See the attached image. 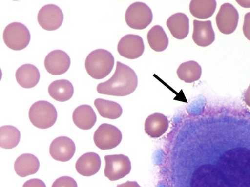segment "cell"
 Returning a JSON list of instances; mask_svg holds the SVG:
<instances>
[{
	"mask_svg": "<svg viewBox=\"0 0 250 187\" xmlns=\"http://www.w3.org/2000/svg\"><path fill=\"white\" fill-rule=\"evenodd\" d=\"M114 61V57L111 52L104 49H98L91 52L86 58L85 68L93 79L101 80L111 73Z\"/></svg>",
	"mask_w": 250,
	"mask_h": 187,
	"instance_id": "3",
	"label": "cell"
},
{
	"mask_svg": "<svg viewBox=\"0 0 250 187\" xmlns=\"http://www.w3.org/2000/svg\"><path fill=\"white\" fill-rule=\"evenodd\" d=\"M147 37L151 49L156 52L165 51L168 46V37L160 26L156 25L152 27L148 31Z\"/></svg>",
	"mask_w": 250,
	"mask_h": 187,
	"instance_id": "25",
	"label": "cell"
},
{
	"mask_svg": "<svg viewBox=\"0 0 250 187\" xmlns=\"http://www.w3.org/2000/svg\"><path fill=\"white\" fill-rule=\"evenodd\" d=\"M21 139L19 129L12 126L0 128V147L5 150L13 149L17 147Z\"/></svg>",
	"mask_w": 250,
	"mask_h": 187,
	"instance_id": "26",
	"label": "cell"
},
{
	"mask_svg": "<svg viewBox=\"0 0 250 187\" xmlns=\"http://www.w3.org/2000/svg\"><path fill=\"white\" fill-rule=\"evenodd\" d=\"M3 37L6 45L14 51L25 49L31 38L29 30L27 27L17 22L11 23L6 27Z\"/></svg>",
	"mask_w": 250,
	"mask_h": 187,
	"instance_id": "5",
	"label": "cell"
},
{
	"mask_svg": "<svg viewBox=\"0 0 250 187\" xmlns=\"http://www.w3.org/2000/svg\"><path fill=\"white\" fill-rule=\"evenodd\" d=\"M169 127V121L163 114L155 113L148 116L145 121L146 133L152 138H159L165 134Z\"/></svg>",
	"mask_w": 250,
	"mask_h": 187,
	"instance_id": "19",
	"label": "cell"
},
{
	"mask_svg": "<svg viewBox=\"0 0 250 187\" xmlns=\"http://www.w3.org/2000/svg\"><path fill=\"white\" fill-rule=\"evenodd\" d=\"M29 118L35 127L41 129L52 127L58 118L56 108L48 101H37L31 106L29 111Z\"/></svg>",
	"mask_w": 250,
	"mask_h": 187,
	"instance_id": "4",
	"label": "cell"
},
{
	"mask_svg": "<svg viewBox=\"0 0 250 187\" xmlns=\"http://www.w3.org/2000/svg\"><path fill=\"white\" fill-rule=\"evenodd\" d=\"M219 121L208 129L205 161L188 187H250V120Z\"/></svg>",
	"mask_w": 250,
	"mask_h": 187,
	"instance_id": "1",
	"label": "cell"
},
{
	"mask_svg": "<svg viewBox=\"0 0 250 187\" xmlns=\"http://www.w3.org/2000/svg\"><path fill=\"white\" fill-rule=\"evenodd\" d=\"M239 13L230 3L223 4L216 17L217 26L220 32L230 35L234 32L238 26Z\"/></svg>",
	"mask_w": 250,
	"mask_h": 187,
	"instance_id": "10",
	"label": "cell"
},
{
	"mask_svg": "<svg viewBox=\"0 0 250 187\" xmlns=\"http://www.w3.org/2000/svg\"><path fill=\"white\" fill-rule=\"evenodd\" d=\"M104 175L111 181L119 180L127 176L131 169V162L126 155L123 154L105 156Z\"/></svg>",
	"mask_w": 250,
	"mask_h": 187,
	"instance_id": "8",
	"label": "cell"
},
{
	"mask_svg": "<svg viewBox=\"0 0 250 187\" xmlns=\"http://www.w3.org/2000/svg\"><path fill=\"white\" fill-rule=\"evenodd\" d=\"M216 6L217 3L215 0H192L189 9L194 17L207 19L214 14Z\"/></svg>",
	"mask_w": 250,
	"mask_h": 187,
	"instance_id": "23",
	"label": "cell"
},
{
	"mask_svg": "<svg viewBox=\"0 0 250 187\" xmlns=\"http://www.w3.org/2000/svg\"><path fill=\"white\" fill-rule=\"evenodd\" d=\"M50 96L60 102H65L71 99L74 95L73 85L69 81L62 79L52 82L48 88Z\"/></svg>",
	"mask_w": 250,
	"mask_h": 187,
	"instance_id": "21",
	"label": "cell"
},
{
	"mask_svg": "<svg viewBox=\"0 0 250 187\" xmlns=\"http://www.w3.org/2000/svg\"><path fill=\"white\" fill-rule=\"evenodd\" d=\"M40 168V162L35 155L22 154L16 160L14 169L16 173L21 177H25L37 173Z\"/></svg>",
	"mask_w": 250,
	"mask_h": 187,
	"instance_id": "20",
	"label": "cell"
},
{
	"mask_svg": "<svg viewBox=\"0 0 250 187\" xmlns=\"http://www.w3.org/2000/svg\"><path fill=\"white\" fill-rule=\"evenodd\" d=\"M138 85V77L135 72L129 66L117 62L115 72L108 81L97 86L100 94L126 96L134 92Z\"/></svg>",
	"mask_w": 250,
	"mask_h": 187,
	"instance_id": "2",
	"label": "cell"
},
{
	"mask_svg": "<svg viewBox=\"0 0 250 187\" xmlns=\"http://www.w3.org/2000/svg\"><path fill=\"white\" fill-rule=\"evenodd\" d=\"M177 74L180 79L186 83H191L200 79L202 68L196 61H187L179 66Z\"/></svg>",
	"mask_w": 250,
	"mask_h": 187,
	"instance_id": "24",
	"label": "cell"
},
{
	"mask_svg": "<svg viewBox=\"0 0 250 187\" xmlns=\"http://www.w3.org/2000/svg\"><path fill=\"white\" fill-rule=\"evenodd\" d=\"M16 79L23 88L31 89L37 85L40 80L41 74L38 69L31 64L20 67L15 74Z\"/></svg>",
	"mask_w": 250,
	"mask_h": 187,
	"instance_id": "16",
	"label": "cell"
},
{
	"mask_svg": "<svg viewBox=\"0 0 250 187\" xmlns=\"http://www.w3.org/2000/svg\"><path fill=\"white\" fill-rule=\"evenodd\" d=\"M116 187H141L136 182L127 181L125 183L118 185Z\"/></svg>",
	"mask_w": 250,
	"mask_h": 187,
	"instance_id": "30",
	"label": "cell"
},
{
	"mask_svg": "<svg viewBox=\"0 0 250 187\" xmlns=\"http://www.w3.org/2000/svg\"><path fill=\"white\" fill-rule=\"evenodd\" d=\"M236 2L242 7L245 8L250 7V1H244V0H236Z\"/></svg>",
	"mask_w": 250,
	"mask_h": 187,
	"instance_id": "31",
	"label": "cell"
},
{
	"mask_svg": "<svg viewBox=\"0 0 250 187\" xmlns=\"http://www.w3.org/2000/svg\"><path fill=\"white\" fill-rule=\"evenodd\" d=\"M243 32L248 40L250 41V12L245 16Z\"/></svg>",
	"mask_w": 250,
	"mask_h": 187,
	"instance_id": "28",
	"label": "cell"
},
{
	"mask_svg": "<svg viewBox=\"0 0 250 187\" xmlns=\"http://www.w3.org/2000/svg\"><path fill=\"white\" fill-rule=\"evenodd\" d=\"M193 40L201 47H207L212 44L215 40V35L210 20L193 21Z\"/></svg>",
	"mask_w": 250,
	"mask_h": 187,
	"instance_id": "14",
	"label": "cell"
},
{
	"mask_svg": "<svg viewBox=\"0 0 250 187\" xmlns=\"http://www.w3.org/2000/svg\"><path fill=\"white\" fill-rule=\"evenodd\" d=\"M172 36L178 40L185 38L189 33V19L182 13L172 15L167 22Z\"/></svg>",
	"mask_w": 250,
	"mask_h": 187,
	"instance_id": "17",
	"label": "cell"
},
{
	"mask_svg": "<svg viewBox=\"0 0 250 187\" xmlns=\"http://www.w3.org/2000/svg\"><path fill=\"white\" fill-rule=\"evenodd\" d=\"M125 20L131 28L143 30L151 24L153 13L145 3L136 2L128 7L125 14Z\"/></svg>",
	"mask_w": 250,
	"mask_h": 187,
	"instance_id": "6",
	"label": "cell"
},
{
	"mask_svg": "<svg viewBox=\"0 0 250 187\" xmlns=\"http://www.w3.org/2000/svg\"><path fill=\"white\" fill-rule=\"evenodd\" d=\"M117 51L122 56L129 59L138 58L143 54L145 45L142 37L135 35L123 37L117 46Z\"/></svg>",
	"mask_w": 250,
	"mask_h": 187,
	"instance_id": "11",
	"label": "cell"
},
{
	"mask_svg": "<svg viewBox=\"0 0 250 187\" xmlns=\"http://www.w3.org/2000/svg\"><path fill=\"white\" fill-rule=\"evenodd\" d=\"M245 97L246 104L247 105L250 107V84L247 91H246Z\"/></svg>",
	"mask_w": 250,
	"mask_h": 187,
	"instance_id": "32",
	"label": "cell"
},
{
	"mask_svg": "<svg viewBox=\"0 0 250 187\" xmlns=\"http://www.w3.org/2000/svg\"><path fill=\"white\" fill-rule=\"evenodd\" d=\"M76 151L73 140L66 136L54 139L50 146V154L53 159L58 161L67 162L72 159Z\"/></svg>",
	"mask_w": 250,
	"mask_h": 187,
	"instance_id": "13",
	"label": "cell"
},
{
	"mask_svg": "<svg viewBox=\"0 0 250 187\" xmlns=\"http://www.w3.org/2000/svg\"><path fill=\"white\" fill-rule=\"evenodd\" d=\"M97 119L95 111L88 105L78 106L73 113V120L76 126L83 130H88L93 128Z\"/></svg>",
	"mask_w": 250,
	"mask_h": 187,
	"instance_id": "18",
	"label": "cell"
},
{
	"mask_svg": "<svg viewBox=\"0 0 250 187\" xmlns=\"http://www.w3.org/2000/svg\"><path fill=\"white\" fill-rule=\"evenodd\" d=\"M99 114L103 118L115 120L120 118L123 113L121 105L115 102L101 98H97L94 101Z\"/></svg>",
	"mask_w": 250,
	"mask_h": 187,
	"instance_id": "22",
	"label": "cell"
},
{
	"mask_svg": "<svg viewBox=\"0 0 250 187\" xmlns=\"http://www.w3.org/2000/svg\"><path fill=\"white\" fill-rule=\"evenodd\" d=\"M52 187H78L75 179L69 176H62L53 183Z\"/></svg>",
	"mask_w": 250,
	"mask_h": 187,
	"instance_id": "27",
	"label": "cell"
},
{
	"mask_svg": "<svg viewBox=\"0 0 250 187\" xmlns=\"http://www.w3.org/2000/svg\"><path fill=\"white\" fill-rule=\"evenodd\" d=\"M22 187H46L45 183L41 179L34 178L30 179L23 185Z\"/></svg>",
	"mask_w": 250,
	"mask_h": 187,
	"instance_id": "29",
	"label": "cell"
},
{
	"mask_svg": "<svg viewBox=\"0 0 250 187\" xmlns=\"http://www.w3.org/2000/svg\"><path fill=\"white\" fill-rule=\"evenodd\" d=\"M122 140L121 131L113 125L104 123L100 125L94 134L93 140L101 150H109L119 146Z\"/></svg>",
	"mask_w": 250,
	"mask_h": 187,
	"instance_id": "7",
	"label": "cell"
},
{
	"mask_svg": "<svg viewBox=\"0 0 250 187\" xmlns=\"http://www.w3.org/2000/svg\"><path fill=\"white\" fill-rule=\"evenodd\" d=\"M71 60L65 51L56 50L49 53L44 60V66L47 72L54 75L66 73L70 68Z\"/></svg>",
	"mask_w": 250,
	"mask_h": 187,
	"instance_id": "12",
	"label": "cell"
},
{
	"mask_svg": "<svg viewBox=\"0 0 250 187\" xmlns=\"http://www.w3.org/2000/svg\"><path fill=\"white\" fill-rule=\"evenodd\" d=\"M39 25L47 31H54L61 27L64 21V14L60 8L55 4L44 5L37 16Z\"/></svg>",
	"mask_w": 250,
	"mask_h": 187,
	"instance_id": "9",
	"label": "cell"
},
{
	"mask_svg": "<svg viewBox=\"0 0 250 187\" xmlns=\"http://www.w3.org/2000/svg\"><path fill=\"white\" fill-rule=\"evenodd\" d=\"M101 165L100 156L95 152L83 154L78 159L75 168L80 175L89 177L96 174L99 171Z\"/></svg>",
	"mask_w": 250,
	"mask_h": 187,
	"instance_id": "15",
	"label": "cell"
}]
</instances>
